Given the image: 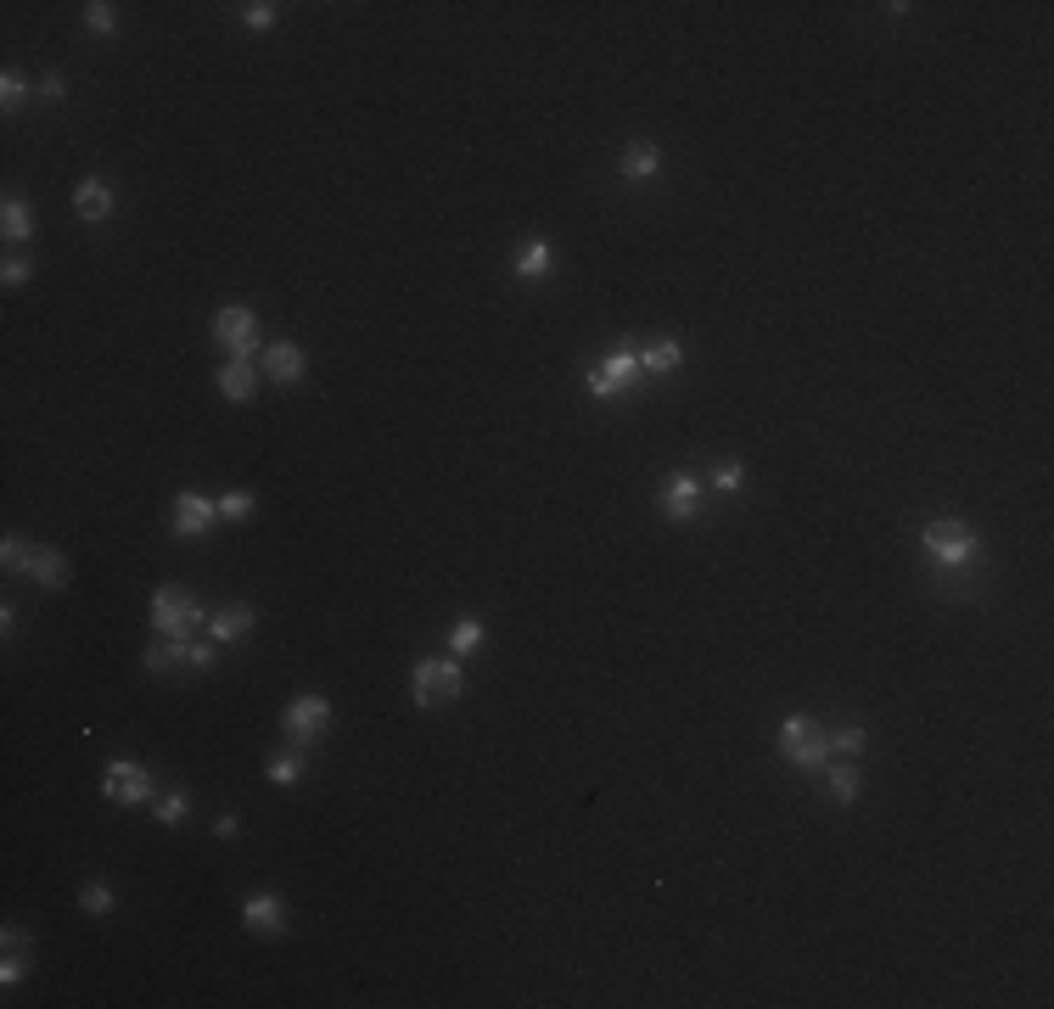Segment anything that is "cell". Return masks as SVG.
Masks as SVG:
<instances>
[{"instance_id":"52a82bcc","label":"cell","mask_w":1054,"mask_h":1009,"mask_svg":"<svg viewBox=\"0 0 1054 1009\" xmlns=\"http://www.w3.org/2000/svg\"><path fill=\"white\" fill-rule=\"evenodd\" d=\"M101 796L107 802H118V808H135V802H152V774H146L141 763H107V774H101Z\"/></svg>"},{"instance_id":"e0dca14e","label":"cell","mask_w":1054,"mask_h":1009,"mask_svg":"<svg viewBox=\"0 0 1054 1009\" xmlns=\"http://www.w3.org/2000/svg\"><path fill=\"white\" fill-rule=\"evenodd\" d=\"M511 270L522 275V281H544V275H550V242H544V236L522 242L516 247V258H511Z\"/></svg>"},{"instance_id":"2e32d148","label":"cell","mask_w":1054,"mask_h":1009,"mask_svg":"<svg viewBox=\"0 0 1054 1009\" xmlns=\"http://www.w3.org/2000/svg\"><path fill=\"white\" fill-rule=\"evenodd\" d=\"M253 387H258V370H253V359H230V365L219 370V393H225L230 404H242V398H253Z\"/></svg>"},{"instance_id":"3957f363","label":"cell","mask_w":1054,"mask_h":1009,"mask_svg":"<svg viewBox=\"0 0 1054 1009\" xmlns=\"http://www.w3.org/2000/svg\"><path fill=\"white\" fill-rule=\"evenodd\" d=\"M410 696H415V707H443V701H455L460 696V668H455V656H421L415 662V673H410Z\"/></svg>"},{"instance_id":"1f68e13d","label":"cell","mask_w":1054,"mask_h":1009,"mask_svg":"<svg viewBox=\"0 0 1054 1009\" xmlns=\"http://www.w3.org/2000/svg\"><path fill=\"white\" fill-rule=\"evenodd\" d=\"M186 662H191V668H197V673H208V668H214V662H219V645H208V640H191Z\"/></svg>"},{"instance_id":"83f0119b","label":"cell","mask_w":1054,"mask_h":1009,"mask_svg":"<svg viewBox=\"0 0 1054 1009\" xmlns=\"http://www.w3.org/2000/svg\"><path fill=\"white\" fill-rule=\"evenodd\" d=\"M79 909H85V914H113V886H107V881H90L85 892H79Z\"/></svg>"},{"instance_id":"ac0fdd59","label":"cell","mask_w":1054,"mask_h":1009,"mask_svg":"<svg viewBox=\"0 0 1054 1009\" xmlns=\"http://www.w3.org/2000/svg\"><path fill=\"white\" fill-rule=\"evenodd\" d=\"M29 578L45 583V589H62V583H68V561H62V550H40V544H34L29 550Z\"/></svg>"},{"instance_id":"5bb4252c","label":"cell","mask_w":1054,"mask_h":1009,"mask_svg":"<svg viewBox=\"0 0 1054 1009\" xmlns=\"http://www.w3.org/2000/svg\"><path fill=\"white\" fill-rule=\"evenodd\" d=\"M73 208H79V219H90V225H101V219L113 214V191H107V180H79V191H73Z\"/></svg>"},{"instance_id":"e575fe53","label":"cell","mask_w":1054,"mask_h":1009,"mask_svg":"<svg viewBox=\"0 0 1054 1009\" xmlns=\"http://www.w3.org/2000/svg\"><path fill=\"white\" fill-rule=\"evenodd\" d=\"M864 740H869L864 724H847L841 735H830V746H841V752H864Z\"/></svg>"},{"instance_id":"74e56055","label":"cell","mask_w":1054,"mask_h":1009,"mask_svg":"<svg viewBox=\"0 0 1054 1009\" xmlns=\"http://www.w3.org/2000/svg\"><path fill=\"white\" fill-rule=\"evenodd\" d=\"M23 976H29V965H23V959H6V965H0V981H6V987H17Z\"/></svg>"},{"instance_id":"4fadbf2b","label":"cell","mask_w":1054,"mask_h":1009,"mask_svg":"<svg viewBox=\"0 0 1054 1009\" xmlns=\"http://www.w3.org/2000/svg\"><path fill=\"white\" fill-rule=\"evenodd\" d=\"M253 623H258V612L236 600V606H225V612H214V617H208V640H214V645H230V640H242V634H247Z\"/></svg>"},{"instance_id":"d590c367","label":"cell","mask_w":1054,"mask_h":1009,"mask_svg":"<svg viewBox=\"0 0 1054 1009\" xmlns=\"http://www.w3.org/2000/svg\"><path fill=\"white\" fill-rule=\"evenodd\" d=\"M40 96L45 101H62V96H68V79H62V73H45V79H40Z\"/></svg>"},{"instance_id":"277c9868","label":"cell","mask_w":1054,"mask_h":1009,"mask_svg":"<svg viewBox=\"0 0 1054 1009\" xmlns=\"http://www.w3.org/2000/svg\"><path fill=\"white\" fill-rule=\"evenodd\" d=\"M830 752H836V746H830V735L813 724V718H802V712H797V718H785V724H780V757H785V763L825 768Z\"/></svg>"},{"instance_id":"9a60e30c","label":"cell","mask_w":1054,"mask_h":1009,"mask_svg":"<svg viewBox=\"0 0 1054 1009\" xmlns=\"http://www.w3.org/2000/svg\"><path fill=\"white\" fill-rule=\"evenodd\" d=\"M617 169H623V180H656V174H662V146L634 141L623 152V163H617Z\"/></svg>"},{"instance_id":"603a6c76","label":"cell","mask_w":1054,"mask_h":1009,"mask_svg":"<svg viewBox=\"0 0 1054 1009\" xmlns=\"http://www.w3.org/2000/svg\"><path fill=\"white\" fill-rule=\"evenodd\" d=\"M152 813H157V825H169V830H174V825H186V813H191V796H186V791H169V796H157V808H152Z\"/></svg>"},{"instance_id":"ba28073f","label":"cell","mask_w":1054,"mask_h":1009,"mask_svg":"<svg viewBox=\"0 0 1054 1009\" xmlns=\"http://www.w3.org/2000/svg\"><path fill=\"white\" fill-rule=\"evenodd\" d=\"M219 522V499H208V494H180L169 505V533L174 539H202V533H208V527Z\"/></svg>"},{"instance_id":"484cf974","label":"cell","mask_w":1054,"mask_h":1009,"mask_svg":"<svg viewBox=\"0 0 1054 1009\" xmlns=\"http://www.w3.org/2000/svg\"><path fill=\"white\" fill-rule=\"evenodd\" d=\"M253 511H258V499H253V494H242V488L219 499V522H247Z\"/></svg>"},{"instance_id":"4dcf8cb0","label":"cell","mask_w":1054,"mask_h":1009,"mask_svg":"<svg viewBox=\"0 0 1054 1009\" xmlns=\"http://www.w3.org/2000/svg\"><path fill=\"white\" fill-rule=\"evenodd\" d=\"M29 275H34L29 258H6V264H0V281L12 286V292H17V286H29Z\"/></svg>"},{"instance_id":"cb8c5ba5","label":"cell","mask_w":1054,"mask_h":1009,"mask_svg":"<svg viewBox=\"0 0 1054 1009\" xmlns=\"http://www.w3.org/2000/svg\"><path fill=\"white\" fill-rule=\"evenodd\" d=\"M825 791L836 796L841 808H847V802L858 796V768H830V774H825Z\"/></svg>"},{"instance_id":"d4e9b609","label":"cell","mask_w":1054,"mask_h":1009,"mask_svg":"<svg viewBox=\"0 0 1054 1009\" xmlns=\"http://www.w3.org/2000/svg\"><path fill=\"white\" fill-rule=\"evenodd\" d=\"M303 774H309V763H303L298 752H286V757H270V780H275V785H298Z\"/></svg>"},{"instance_id":"8fae6325","label":"cell","mask_w":1054,"mask_h":1009,"mask_svg":"<svg viewBox=\"0 0 1054 1009\" xmlns=\"http://www.w3.org/2000/svg\"><path fill=\"white\" fill-rule=\"evenodd\" d=\"M242 925L253 931V937H281V931H286L281 897H275V892H253V897L242 903Z\"/></svg>"},{"instance_id":"4316f807","label":"cell","mask_w":1054,"mask_h":1009,"mask_svg":"<svg viewBox=\"0 0 1054 1009\" xmlns=\"http://www.w3.org/2000/svg\"><path fill=\"white\" fill-rule=\"evenodd\" d=\"M23 96H29V79H23L17 68H6L0 73V107L12 113V107H23Z\"/></svg>"},{"instance_id":"7c38bea8","label":"cell","mask_w":1054,"mask_h":1009,"mask_svg":"<svg viewBox=\"0 0 1054 1009\" xmlns=\"http://www.w3.org/2000/svg\"><path fill=\"white\" fill-rule=\"evenodd\" d=\"M303 370H309V354H303L298 342H270L264 348V376L270 382L292 387V382H303Z\"/></svg>"},{"instance_id":"ffe728a7","label":"cell","mask_w":1054,"mask_h":1009,"mask_svg":"<svg viewBox=\"0 0 1054 1009\" xmlns=\"http://www.w3.org/2000/svg\"><path fill=\"white\" fill-rule=\"evenodd\" d=\"M186 651H191V640H163V634H157L141 662H146V673H169L174 662H186Z\"/></svg>"},{"instance_id":"9c48e42d","label":"cell","mask_w":1054,"mask_h":1009,"mask_svg":"<svg viewBox=\"0 0 1054 1009\" xmlns=\"http://www.w3.org/2000/svg\"><path fill=\"white\" fill-rule=\"evenodd\" d=\"M656 505H662L668 522H690L701 511V477L696 471H673L668 483H662V494H656Z\"/></svg>"},{"instance_id":"f546056e","label":"cell","mask_w":1054,"mask_h":1009,"mask_svg":"<svg viewBox=\"0 0 1054 1009\" xmlns=\"http://www.w3.org/2000/svg\"><path fill=\"white\" fill-rule=\"evenodd\" d=\"M0 567H6V572H29V544H23V539H6V544H0Z\"/></svg>"},{"instance_id":"836d02e7","label":"cell","mask_w":1054,"mask_h":1009,"mask_svg":"<svg viewBox=\"0 0 1054 1009\" xmlns=\"http://www.w3.org/2000/svg\"><path fill=\"white\" fill-rule=\"evenodd\" d=\"M713 483H718V494H735V488H741V483H746V471H741V466H735V460H724V466H718V471H713Z\"/></svg>"},{"instance_id":"30bf717a","label":"cell","mask_w":1054,"mask_h":1009,"mask_svg":"<svg viewBox=\"0 0 1054 1009\" xmlns=\"http://www.w3.org/2000/svg\"><path fill=\"white\" fill-rule=\"evenodd\" d=\"M326 724H331V707L320 696H298V701H286V718H281V729L292 740H314V735H326Z\"/></svg>"},{"instance_id":"8d00e7d4","label":"cell","mask_w":1054,"mask_h":1009,"mask_svg":"<svg viewBox=\"0 0 1054 1009\" xmlns=\"http://www.w3.org/2000/svg\"><path fill=\"white\" fill-rule=\"evenodd\" d=\"M0 942H6V953H17V948H29V931H23V925H6Z\"/></svg>"},{"instance_id":"44dd1931","label":"cell","mask_w":1054,"mask_h":1009,"mask_svg":"<svg viewBox=\"0 0 1054 1009\" xmlns=\"http://www.w3.org/2000/svg\"><path fill=\"white\" fill-rule=\"evenodd\" d=\"M679 365H684V348H679V342H668V337L640 354V370H645V376H673Z\"/></svg>"},{"instance_id":"5b68a950","label":"cell","mask_w":1054,"mask_h":1009,"mask_svg":"<svg viewBox=\"0 0 1054 1009\" xmlns=\"http://www.w3.org/2000/svg\"><path fill=\"white\" fill-rule=\"evenodd\" d=\"M214 342L230 348V359H253L258 354V314L247 303H225L214 314Z\"/></svg>"},{"instance_id":"6da1fadb","label":"cell","mask_w":1054,"mask_h":1009,"mask_svg":"<svg viewBox=\"0 0 1054 1009\" xmlns=\"http://www.w3.org/2000/svg\"><path fill=\"white\" fill-rule=\"evenodd\" d=\"M920 544H926V555L937 561V567H970V561L982 555V539H976V527L954 522V516H942V522H926V527H920Z\"/></svg>"},{"instance_id":"d6a6232c","label":"cell","mask_w":1054,"mask_h":1009,"mask_svg":"<svg viewBox=\"0 0 1054 1009\" xmlns=\"http://www.w3.org/2000/svg\"><path fill=\"white\" fill-rule=\"evenodd\" d=\"M242 23H247V29H270V23H275V6H270V0H253V6H242Z\"/></svg>"},{"instance_id":"f1b7e54d","label":"cell","mask_w":1054,"mask_h":1009,"mask_svg":"<svg viewBox=\"0 0 1054 1009\" xmlns=\"http://www.w3.org/2000/svg\"><path fill=\"white\" fill-rule=\"evenodd\" d=\"M85 29L90 34H113L118 29V17H113V6H107V0H90V6H85Z\"/></svg>"},{"instance_id":"d6986e66","label":"cell","mask_w":1054,"mask_h":1009,"mask_svg":"<svg viewBox=\"0 0 1054 1009\" xmlns=\"http://www.w3.org/2000/svg\"><path fill=\"white\" fill-rule=\"evenodd\" d=\"M0 230H6V242H29L34 236V208L23 197H6V208H0Z\"/></svg>"},{"instance_id":"7402d4cb","label":"cell","mask_w":1054,"mask_h":1009,"mask_svg":"<svg viewBox=\"0 0 1054 1009\" xmlns=\"http://www.w3.org/2000/svg\"><path fill=\"white\" fill-rule=\"evenodd\" d=\"M471 651H483V623H477V617H460V623L449 628V656H471Z\"/></svg>"},{"instance_id":"8992f818","label":"cell","mask_w":1054,"mask_h":1009,"mask_svg":"<svg viewBox=\"0 0 1054 1009\" xmlns=\"http://www.w3.org/2000/svg\"><path fill=\"white\" fill-rule=\"evenodd\" d=\"M640 354H628V348H612L606 359H595V370H589V393L595 398H617L628 393V387L640 382Z\"/></svg>"},{"instance_id":"7a4b0ae2","label":"cell","mask_w":1054,"mask_h":1009,"mask_svg":"<svg viewBox=\"0 0 1054 1009\" xmlns=\"http://www.w3.org/2000/svg\"><path fill=\"white\" fill-rule=\"evenodd\" d=\"M152 628L163 634V640H191L202 628V606L191 600V589H180V583H163L152 595Z\"/></svg>"}]
</instances>
